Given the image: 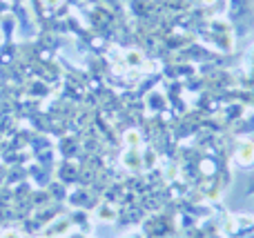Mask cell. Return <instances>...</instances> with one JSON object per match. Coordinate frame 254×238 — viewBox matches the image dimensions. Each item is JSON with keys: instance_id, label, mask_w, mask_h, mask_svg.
Masks as SVG:
<instances>
[{"instance_id": "obj_1", "label": "cell", "mask_w": 254, "mask_h": 238, "mask_svg": "<svg viewBox=\"0 0 254 238\" xmlns=\"http://www.w3.org/2000/svg\"><path fill=\"white\" fill-rule=\"evenodd\" d=\"M47 4H58V0H45Z\"/></svg>"}]
</instances>
